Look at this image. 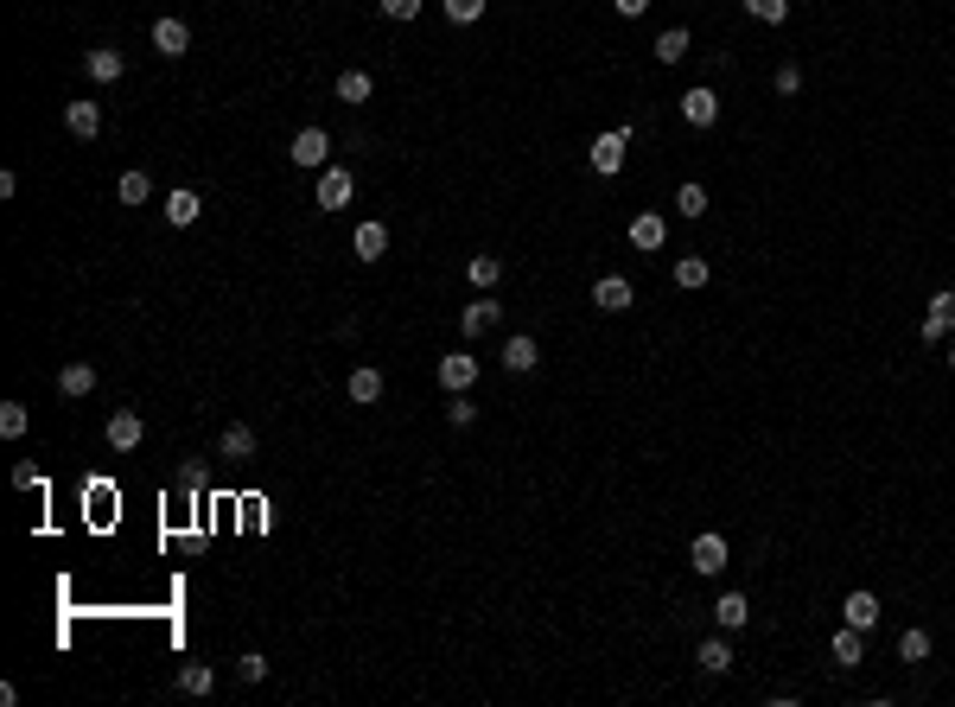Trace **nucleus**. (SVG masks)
<instances>
[{
    "label": "nucleus",
    "instance_id": "f257e3e1",
    "mask_svg": "<svg viewBox=\"0 0 955 707\" xmlns=\"http://www.w3.org/2000/svg\"><path fill=\"white\" fill-rule=\"evenodd\" d=\"M624 147H631V128H612V134H599V141H593L586 160H593L599 179H618V172H624Z\"/></svg>",
    "mask_w": 955,
    "mask_h": 707
},
{
    "label": "nucleus",
    "instance_id": "f03ea898",
    "mask_svg": "<svg viewBox=\"0 0 955 707\" xmlns=\"http://www.w3.org/2000/svg\"><path fill=\"white\" fill-rule=\"evenodd\" d=\"M949 332H955V287L930 293V313H924V325H917V338H924V344H943Z\"/></svg>",
    "mask_w": 955,
    "mask_h": 707
},
{
    "label": "nucleus",
    "instance_id": "7ed1b4c3",
    "mask_svg": "<svg viewBox=\"0 0 955 707\" xmlns=\"http://www.w3.org/2000/svg\"><path fill=\"white\" fill-rule=\"evenodd\" d=\"M472 383H478V357L472 351H446L440 357V389L446 395H472Z\"/></svg>",
    "mask_w": 955,
    "mask_h": 707
},
{
    "label": "nucleus",
    "instance_id": "20e7f679",
    "mask_svg": "<svg viewBox=\"0 0 955 707\" xmlns=\"http://www.w3.org/2000/svg\"><path fill=\"white\" fill-rule=\"evenodd\" d=\"M325 160H332V134H325V128H300V134H293V166L325 172Z\"/></svg>",
    "mask_w": 955,
    "mask_h": 707
},
{
    "label": "nucleus",
    "instance_id": "39448f33",
    "mask_svg": "<svg viewBox=\"0 0 955 707\" xmlns=\"http://www.w3.org/2000/svg\"><path fill=\"white\" fill-rule=\"evenodd\" d=\"M593 306H599V313H631L637 287L624 281V274H599V281H593Z\"/></svg>",
    "mask_w": 955,
    "mask_h": 707
},
{
    "label": "nucleus",
    "instance_id": "423d86ee",
    "mask_svg": "<svg viewBox=\"0 0 955 707\" xmlns=\"http://www.w3.org/2000/svg\"><path fill=\"white\" fill-rule=\"evenodd\" d=\"M497 319H503L497 293H478V300L459 313V332H465V338H491V332H497Z\"/></svg>",
    "mask_w": 955,
    "mask_h": 707
},
{
    "label": "nucleus",
    "instance_id": "0eeeda50",
    "mask_svg": "<svg viewBox=\"0 0 955 707\" xmlns=\"http://www.w3.org/2000/svg\"><path fill=\"white\" fill-rule=\"evenodd\" d=\"M682 122H688V128H714V122H720V96L707 90V83L682 90Z\"/></svg>",
    "mask_w": 955,
    "mask_h": 707
},
{
    "label": "nucleus",
    "instance_id": "6e6552de",
    "mask_svg": "<svg viewBox=\"0 0 955 707\" xmlns=\"http://www.w3.org/2000/svg\"><path fill=\"white\" fill-rule=\"evenodd\" d=\"M351 192H357V179H351L344 166H325V172H319V211H344Z\"/></svg>",
    "mask_w": 955,
    "mask_h": 707
},
{
    "label": "nucleus",
    "instance_id": "1a4fd4ad",
    "mask_svg": "<svg viewBox=\"0 0 955 707\" xmlns=\"http://www.w3.org/2000/svg\"><path fill=\"white\" fill-rule=\"evenodd\" d=\"M688 561H694V574H707V580H714L720 567H726V536H714V529H707V536H694Z\"/></svg>",
    "mask_w": 955,
    "mask_h": 707
},
{
    "label": "nucleus",
    "instance_id": "9d476101",
    "mask_svg": "<svg viewBox=\"0 0 955 707\" xmlns=\"http://www.w3.org/2000/svg\"><path fill=\"white\" fill-rule=\"evenodd\" d=\"M344 395H351L357 408H370V402H382V370H376V364H357L351 376H344Z\"/></svg>",
    "mask_w": 955,
    "mask_h": 707
},
{
    "label": "nucleus",
    "instance_id": "9b49d317",
    "mask_svg": "<svg viewBox=\"0 0 955 707\" xmlns=\"http://www.w3.org/2000/svg\"><path fill=\"white\" fill-rule=\"evenodd\" d=\"M535 364H542V344H535L529 332H516L510 344H503V370H510V376H529Z\"/></svg>",
    "mask_w": 955,
    "mask_h": 707
},
{
    "label": "nucleus",
    "instance_id": "f8f14e48",
    "mask_svg": "<svg viewBox=\"0 0 955 707\" xmlns=\"http://www.w3.org/2000/svg\"><path fill=\"white\" fill-rule=\"evenodd\" d=\"M64 128H71L77 141H96L102 134V102H64Z\"/></svg>",
    "mask_w": 955,
    "mask_h": 707
},
{
    "label": "nucleus",
    "instance_id": "ddd939ff",
    "mask_svg": "<svg viewBox=\"0 0 955 707\" xmlns=\"http://www.w3.org/2000/svg\"><path fill=\"white\" fill-rule=\"evenodd\" d=\"M624 236H631V249H644V255H650V249H663V243H669V223L656 217V211H644V217H631V230H624Z\"/></svg>",
    "mask_w": 955,
    "mask_h": 707
},
{
    "label": "nucleus",
    "instance_id": "4468645a",
    "mask_svg": "<svg viewBox=\"0 0 955 707\" xmlns=\"http://www.w3.org/2000/svg\"><path fill=\"white\" fill-rule=\"evenodd\" d=\"M141 434H147V421L134 415V408L109 415V446H115V453H134V446H141Z\"/></svg>",
    "mask_w": 955,
    "mask_h": 707
},
{
    "label": "nucleus",
    "instance_id": "2eb2a0df",
    "mask_svg": "<svg viewBox=\"0 0 955 707\" xmlns=\"http://www.w3.org/2000/svg\"><path fill=\"white\" fill-rule=\"evenodd\" d=\"M198 217H204V198L191 192V185H179V192L166 198V223H172V230H191Z\"/></svg>",
    "mask_w": 955,
    "mask_h": 707
},
{
    "label": "nucleus",
    "instance_id": "dca6fc26",
    "mask_svg": "<svg viewBox=\"0 0 955 707\" xmlns=\"http://www.w3.org/2000/svg\"><path fill=\"white\" fill-rule=\"evenodd\" d=\"M351 249H357V262H382L389 255V223H357Z\"/></svg>",
    "mask_w": 955,
    "mask_h": 707
},
{
    "label": "nucleus",
    "instance_id": "f3484780",
    "mask_svg": "<svg viewBox=\"0 0 955 707\" xmlns=\"http://www.w3.org/2000/svg\"><path fill=\"white\" fill-rule=\"evenodd\" d=\"M153 51H160V58H185V51H191V26L185 20H160V26H153Z\"/></svg>",
    "mask_w": 955,
    "mask_h": 707
},
{
    "label": "nucleus",
    "instance_id": "a211bd4d",
    "mask_svg": "<svg viewBox=\"0 0 955 707\" xmlns=\"http://www.w3.org/2000/svg\"><path fill=\"white\" fill-rule=\"evenodd\" d=\"M83 71H90V83H121V51H109V45H96V51H83Z\"/></svg>",
    "mask_w": 955,
    "mask_h": 707
},
{
    "label": "nucleus",
    "instance_id": "6ab92c4d",
    "mask_svg": "<svg viewBox=\"0 0 955 707\" xmlns=\"http://www.w3.org/2000/svg\"><path fill=\"white\" fill-rule=\"evenodd\" d=\"M714 618H720V631H745V625H752V599H745V593H720Z\"/></svg>",
    "mask_w": 955,
    "mask_h": 707
},
{
    "label": "nucleus",
    "instance_id": "aec40b11",
    "mask_svg": "<svg viewBox=\"0 0 955 707\" xmlns=\"http://www.w3.org/2000/svg\"><path fill=\"white\" fill-rule=\"evenodd\" d=\"M694 663H701L707 676H726V669H733V644H726V637H701V650H694Z\"/></svg>",
    "mask_w": 955,
    "mask_h": 707
},
{
    "label": "nucleus",
    "instance_id": "412c9836",
    "mask_svg": "<svg viewBox=\"0 0 955 707\" xmlns=\"http://www.w3.org/2000/svg\"><path fill=\"white\" fill-rule=\"evenodd\" d=\"M90 389H96V364H64V370H58V395H71V402H83Z\"/></svg>",
    "mask_w": 955,
    "mask_h": 707
},
{
    "label": "nucleus",
    "instance_id": "4be33fe9",
    "mask_svg": "<svg viewBox=\"0 0 955 707\" xmlns=\"http://www.w3.org/2000/svg\"><path fill=\"white\" fill-rule=\"evenodd\" d=\"M841 618H847L854 631H873V625H879V599H873V593H847Z\"/></svg>",
    "mask_w": 955,
    "mask_h": 707
},
{
    "label": "nucleus",
    "instance_id": "5701e85b",
    "mask_svg": "<svg viewBox=\"0 0 955 707\" xmlns=\"http://www.w3.org/2000/svg\"><path fill=\"white\" fill-rule=\"evenodd\" d=\"M217 453H223V459H249V453H255V427H242V421L223 427V434H217Z\"/></svg>",
    "mask_w": 955,
    "mask_h": 707
},
{
    "label": "nucleus",
    "instance_id": "b1692460",
    "mask_svg": "<svg viewBox=\"0 0 955 707\" xmlns=\"http://www.w3.org/2000/svg\"><path fill=\"white\" fill-rule=\"evenodd\" d=\"M694 51V39H688V26H669L663 39H656V64H682Z\"/></svg>",
    "mask_w": 955,
    "mask_h": 707
},
{
    "label": "nucleus",
    "instance_id": "393cba45",
    "mask_svg": "<svg viewBox=\"0 0 955 707\" xmlns=\"http://www.w3.org/2000/svg\"><path fill=\"white\" fill-rule=\"evenodd\" d=\"M835 663H841V669H860V663H866V631L847 625V631L835 637Z\"/></svg>",
    "mask_w": 955,
    "mask_h": 707
},
{
    "label": "nucleus",
    "instance_id": "a878e982",
    "mask_svg": "<svg viewBox=\"0 0 955 707\" xmlns=\"http://www.w3.org/2000/svg\"><path fill=\"white\" fill-rule=\"evenodd\" d=\"M707 281H714V268L701 262V255H682V262H675V287H688V293H701Z\"/></svg>",
    "mask_w": 955,
    "mask_h": 707
},
{
    "label": "nucleus",
    "instance_id": "bb28decb",
    "mask_svg": "<svg viewBox=\"0 0 955 707\" xmlns=\"http://www.w3.org/2000/svg\"><path fill=\"white\" fill-rule=\"evenodd\" d=\"M217 688V669L211 663H185L179 669V695H211Z\"/></svg>",
    "mask_w": 955,
    "mask_h": 707
},
{
    "label": "nucleus",
    "instance_id": "cd10ccee",
    "mask_svg": "<svg viewBox=\"0 0 955 707\" xmlns=\"http://www.w3.org/2000/svg\"><path fill=\"white\" fill-rule=\"evenodd\" d=\"M465 274H472L478 293H491V287L503 281V262H497V255H472V262H465Z\"/></svg>",
    "mask_w": 955,
    "mask_h": 707
},
{
    "label": "nucleus",
    "instance_id": "c85d7f7f",
    "mask_svg": "<svg viewBox=\"0 0 955 707\" xmlns=\"http://www.w3.org/2000/svg\"><path fill=\"white\" fill-rule=\"evenodd\" d=\"M376 96V77L370 71H344L338 77V102H370Z\"/></svg>",
    "mask_w": 955,
    "mask_h": 707
},
{
    "label": "nucleus",
    "instance_id": "c756f323",
    "mask_svg": "<svg viewBox=\"0 0 955 707\" xmlns=\"http://www.w3.org/2000/svg\"><path fill=\"white\" fill-rule=\"evenodd\" d=\"M115 198H121V204H147V198H153V179H147V172H121Z\"/></svg>",
    "mask_w": 955,
    "mask_h": 707
},
{
    "label": "nucleus",
    "instance_id": "7c9ffc66",
    "mask_svg": "<svg viewBox=\"0 0 955 707\" xmlns=\"http://www.w3.org/2000/svg\"><path fill=\"white\" fill-rule=\"evenodd\" d=\"M930 657V631H898V663H924Z\"/></svg>",
    "mask_w": 955,
    "mask_h": 707
},
{
    "label": "nucleus",
    "instance_id": "2f4dec72",
    "mask_svg": "<svg viewBox=\"0 0 955 707\" xmlns=\"http://www.w3.org/2000/svg\"><path fill=\"white\" fill-rule=\"evenodd\" d=\"M745 13H752L758 26H784L790 20V0H745Z\"/></svg>",
    "mask_w": 955,
    "mask_h": 707
},
{
    "label": "nucleus",
    "instance_id": "473e14b6",
    "mask_svg": "<svg viewBox=\"0 0 955 707\" xmlns=\"http://www.w3.org/2000/svg\"><path fill=\"white\" fill-rule=\"evenodd\" d=\"M675 211H682V217H701V211H707V185H694V179L675 185Z\"/></svg>",
    "mask_w": 955,
    "mask_h": 707
},
{
    "label": "nucleus",
    "instance_id": "72a5a7b5",
    "mask_svg": "<svg viewBox=\"0 0 955 707\" xmlns=\"http://www.w3.org/2000/svg\"><path fill=\"white\" fill-rule=\"evenodd\" d=\"M26 427H32V415H26V402H7V408H0V434H7V440H20Z\"/></svg>",
    "mask_w": 955,
    "mask_h": 707
},
{
    "label": "nucleus",
    "instance_id": "f704fd0d",
    "mask_svg": "<svg viewBox=\"0 0 955 707\" xmlns=\"http://www.w3.org/2000/svg\"><path fill=\"white\" fill-rule=\"evenodd\" d=\"M446 20H453V26H472V20H484V0H446Z\"/></svg>",
    "mask_w": 955,
    "mask_h": 707
},
{
    "label": "nucleus",
    "instance_id": "c9c22d12",
    "mask_svg": "<svg viewBox=\"0 0 955 707\" xmlns=\"http://www.w3.org/2000/svg\"><path fill=\"white\" fill-rule=\"evenodd\" d=\"M771 83H777V96H796V90H803V64H777Z\"/></svg>",
    "mask_w": 955,
    "mask_h": 707
},
{
    "label": "nucleus",
    "instance_id": "e433bc0d",
    "mask_svg": "<svg viewBox=\"0 0 955 707\" xmlns=\"http://www.w3.org/2000/svg\"><path fill=\"white\" fill-rule=\"evenodd\" d=\"M446 421H453V427H472V421H478V402H472V395H453V408H446Z\"/></svg>",
    "mask_w": 955,
    "mask_h": 707
},
{
    "label": "nucleus",
    "instance_id": "4c0bfd02",
    "mask_svg": "<svg viewBox=\"0 0 955 707\" xmlns=\"http://www.w3.org/2000/svg\"><path fill=\"white\" fill-rule=\"evenodd\" d=\"M13 485H20V491H45L39 465H32V459H20V465H13Z\"/></svg>",
    "mask_w": 955,
    "mask_h": 707
},
{
    "label": "nucleus",
    "instance_id": "58836bf2",
    "mask_svg": "<svg viewBox=\"0 0 955 707\" xmlns=\"http://www.w3.org/2000/svg\"><path fill=\"white\" fill-rule=\"evenodd\" d=\"M172 485H179L185 497H198V491H204V465H179V478H172Z\"/></svg>",
    "mask_w": 955,
    "mask_h": 707
},
{
    "label": "nucleus",
    "instance_id": "ea45409f",
    "mask_svg": "<svg viewBox=\"0 0 955 707\" xmlns=\"http://www.w3.org/2000/svg\"><path fill=\"white\" fill-rule=\"evenodd\" d=\"M382 13H389V20H414V13H421V0H376Z\"/></svg>",
    "mask_w": 955,
    "mask_h": 707
},
{
    "label": "nucleus",
    "instance_id": "a19ab883",
    "mask_svg": "<svg viewBox=\"0 0 955 707\" xmlns=\"http://www.w3.org/2000/svg\"><path fill=\"white\" fill-rule=\"evenodd\" d=\"M236 676H242V682H262V676H268V657H242Z\"/></svg>",
    "mask_w": 955,
    "mask_h": 707
},
{
    "label": "nucleus",
    "instance_id": "79ce46f5",
    "mask_svg": "<svg viewBox=\"0 0 955 707\" xmlns=\"http://www.w3.org/2000/svg\"><path fill=\"white\" fill-rule=\"evenodd\" d=\"M612 7L624 13V20H637V13H650V0H612Z\"/></svg>",
    "mask_w": 955,
    "mask_h": 707
},
{
    "label": "nucleus",
    "instance_id": "37998d69",
    "mask_svg": "<svg viewBox=\"0 0 955 707\" xmlns=\"http://www.w3.org/2000/svg\"><path fill=\"white\" fill-rule=\"evenodd\" d=\"M949 370H955V344H949Z\"/></svg>",
    "mask_w": 955,
    "mask_h": 707
}]
</instances>
